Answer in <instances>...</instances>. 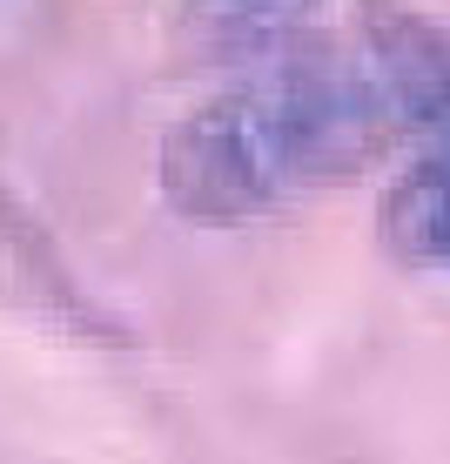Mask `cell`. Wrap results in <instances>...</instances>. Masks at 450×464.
Returning <instances> with one entry per match:
<instances>
[{"mask_svg": "<svg viewBox=\"0 0 450 464\" xmlns=\"http://www.w3.org/2000/svg\"><path fill=\"white\" fill-rule=\"evenodd\" d=\"M383 243L416 269H450V162L430 155L383 196Z\"/></svg>", "mask_w": 450, "mask_h": 464, "instance_id": "obj_2", "label": "cell"}, {"mask_svg": "<svg viewBox=\"0 0 450 464\" xmlns=\"http://www.w3.org/2000/svg\"><path fill=\"white\" fill-rule=\"evenodd\" d=\"M404 135L369 74L357 34L302 41L162 135L155 175L182 222L235 229L269 216L302 182L363 175Z\"/></svg>", "mask_w": 450, "mask_h": 464, "instance_id": "obj_1", "label": "cell"}, {"mask_svg": "<svg viewBox=\"0 0 450 464\" xmlns=\"http://www.w3.org/2000/svg\"><path fill=\"white\" fill-rule=\"evenodd\" d=\"M316 0H182V21L208 41H263Z\"/></svg>", "mask_w": 450, "mask_h": 464, "instance_id": "obj_3", "label": "cell"}, {"mask_svg": "<svg viewBox=\"0 0 450 464\" xmlns=\"http://www.w3.org/2000/svg\"><path fill=\"white\" fill-rule=\"evenodd\" d=\"M437 162H450V135H444V141H437Z\"/></svg>", "mask_w": 450, "mask_h": 464, "instance_id": "obj_4", "label": "cell"}]
</instances>
